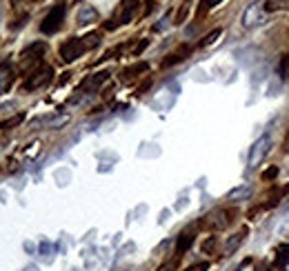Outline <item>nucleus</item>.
<instances>
[{
	"mask_svg": "<svg viewBox=\"0 0 289 271\" xmlns=\"http://www.w3.org/2000/svg\"><path fill=\"white\" fill-rule=\"evenodd\" d=\"M158 271H174V262H165L163 267H158Z\"/></svg>",
	"mask_w": 289,
	"mask_h": 271,
	"instance_id": "nucleus-27",
	"label": "nucleus"
},
{
	"mask_svg": "<svg viewBox=\"0 0 289 271\" xmlns=\"http://www.w3.org/2000/svg\"><path fill=\"white\" fill-rule=\"evenodd\" d=\"M194 238H196V236H194V231H183V234H180V236H178V242H176V254L183 256L187 249L194 245Z\"/></svg>",
	"mask_w": 289,
	"mask_h": 271,
	"instance_id": "nucleus-9",
	"label": "nucleus"
},
{
	"mask_svg": "<svg viewBox=\"0 0 289 271\" xmlns=\"http://www.w3.org/2000/svg\"><path fill=\"white\" fill-rule=\"evenodd\" d=\"M83 40H85L87 49H93V47H96V45L100 43V33H96V31H93V33H87V36H85Z\"/></svg>",
	"mask_w": 289,
	"mask_h": 271,
	"instance_id": "nucleus-20",
	"label": "nucleus"
},
{
	"mask_svg": "<svg viewBox=\"0 0 289 271\" xmlns=\"http://www.w3.org/2000/svg\"><path fill=\"white\" fill-rule=\"evenodd\" d=\"M85 51H87V45L83 38H69L60 47V58H63L65 63H73V60L80 58Z\"/></svg>",
	"mask_w": 289,
	"mask_h": 271,
	"instance_id": "nucleus-4",
	"label": "nucleus"
},
{
	"mask_svg": "<svg viewBox=\"0 0 289 271\" xmlns=\"http://www.w3.org/2000/svg\"><path fill=\"white\" fill-rule=\"evenodd\" d=\"M45 51H47V45H45V43H33V45H29V47H27V49L23 51L20 60H23L25 67H29V65H33V63H38V60L45 56Z\"/></svg>",
	"mask_w": 289,
	"mask_h": 271,
	"instance_id": "nucleus-6",
	"label": "nucleus"
},
{
	"mask_svg": "<svg viewBox=\"0 0 289 271\" xmlns=\"http://www.w3.org/2000/svg\"><path fill=\"white\" fill-rule=\"evenodd\" d=\"M207 269H209L207 262H198V265H191L189 269H185V271H207Z\"/></svg>",
	"mask_w": 289,
	"mask_h": 271,
	"instance_id": "nucleus-25",
	"label": "nucleus"
},
{
	"mask_svg": "<svg viewBox=\"0 0 289 271\" xmlns=\"http://www.w3.org/2000/svg\"><path fill=\"white\" fill-rule=\"evenodd\" d=\"M63 20H65V5H56V7H53V9L43 18V23H40V31L47 33V36H51V33H56V31L60 29Z\"/></svg>",
	"mask_w": 289,
	"mask_h": 271,
	"instance_id": "nucleus-3",
	"label": "nucleus"
},
{
	"mask_svg": "<svg viewBox=\"0 0 289 271\" xmlns=\"http://www.w3.org/2000/svg\"><path fill=\"white\" fill-rule=\"evenodd\" d=\"M51 76H53L51 67L40 65V67H36V69H31V73L25 78L23 89L25 91H36V89H40V87H47L51 83Z\"/></svg>",
	"mask_w": 289,
	"mask_h": 271,
	"instance_id": "nucleus-1",
	"label": "nucleus"
},
{
	"mask_svg": "<svg viewBox=\"0 0 289 271\" xmlns=\"http://www.w3.org/2000/svg\"><path fill=\"white\" fill-rule=\"evenodd\" d=\"M107 78H109V73H107V71L93 73V76H89V78H87V80H85L83 85H80V89H98V87L103 85V83H105Z\"/></svg>",
	"mask_w": 289,
	"mask_h": 271,
	"instance_id": "nucleus-10",
	"label": "nucleus"
},
{
	"mask_svg": "<svg viewBox=\"0 0 289 271\" xmlns=\"http://www.w3.org/2000/svg\"><path fill=\"white\" fill-rule=\"evenodd\" d=\"M289 5V0H265V9L267 11H276V9H285Z\"/></svg>",
	"mask_w": 289,
	"mask_h": 271,
	"instance_id": "nucleus-18",
	"label": "nucleus"
},
{
	"mask_svg": "<svg viewBox=\"0 0 289 271\" xmlns=\"http://www.w3.org/2000/svg\"><path fill=\"white\" fill-rule=\"evenodd\" d=\"M214 247H216V238H214V236H211L209 240H205V245H203V251H205V254H211V251H214Z\"/></svg>",
	"mask_w": 289,
	"mask_h": 271,
	"instance_id": "nucleus-23",
	"label": "nucleus"
},
{
	"mask_svg": "<svg viewBox=\"0 0 289 271\" xmlns=\"http://www.w3.org/2000/svg\"><path fill=\"white\" fill-rule=\"evenodd\" d=\"M220 3H223V0H203V5H200V13H205V11H209L211 9V7H216V5H220Z\"/></svg>",
	"mask_w": 289,
	"mask_h": 271,
	"instance_id": "nucleus-22",
	"label": "nucleus"
},
{
	"mask_svg": "<svg viewBox=\"0 0 289 271\" xmlns=\"http://www.w3.org/2000/svg\"><path fill=\"white\" fill-rule=\"evenodd\" d=\"M98 20V11L93 7H83L78 11V25H89V23H96Z\"/></svg>",
	"mask_w": 289,
	"mask_h": 271,
	"instance_id": "nucleus-11",
	"label": "nucleus"
},
{
	"mask_svg": "<svg viewBox=\"0 0 289 271\" xmlns=\"http://www.w3.org/2000/svg\"><path fill=\"white\" fill-rule=\"evenodd\" d=\"M13 3H18V0H13Z\"/></svg>",
	"mask_w": 289,
	"mask_h": 271,
	"instance_id": "nucleus-28",
	"label": "nucleus"
},
{
	"mask_svg": "<svg viewBox=\"0 0 289 271\" xmlns=\"http://www.w3.org/2000/svg\"><path fill=\"white\" fill-rule=\"evenodd\" d=\"M278 76L283 80H289V53H285L278 63Z\"/></svg>",
	"mask_w": 289,
	"mask_h": 271,
	"instance_id": "nucleus-16",
	"label": "nucleus"
},
{
	"mask_svg": "<svg viewBox=\"0 0 289 271\" xmlns=\"http://www.w3.org/2000/svg\"><path fill=\"white\" fill-rule=\"evenodd\" d=\"M189 9H191V3H189V0H185V3L180 5L176 18H174V25H183L185 20H187V16H189Z\"/></svg>",
	"mask_w": 289,
	"mask_h": 271,
	"instance_id": "nucleus-14",
	"label": "nucleus"
},
{
	"mask_svg": "<svg viewBox=\"0 0 289 271\" xmlns=\"http://www.w3.org/2000/svg\"><path fill=\"white\" fill-rule=\"evenodd\" d=\"M25 120V113H16V116L13 118H9V120H3V123H0V129L3 131H7V129H13V127H18L20 123H23Z\"/></svg>",
	"mask_w": 289,
	"mask_h": 271,
	"instance_id": "nucleus-15",
	"label": "nucleus"
},
{
	"mask_svg": "<svg viewBox=\"0 0 289 271\" xmlns=\"http://www.w3.org/2000/svg\"><path fill=\"white\" fill-rule=\"evenodd\" d=\"M269 147H272V138L269 136H263V138H258L256 142H254V147H252V151H249V169H256L260 162L265 160V156L267 151H269Z\"/></svg>",
	"mask_w": 289,
	"mask_h": 271,
	"instance_id": "nucleus-5",
	"label": "nucleus"
},
{
	"mask_svg": "<svg viewBox=\"0 0 289 271\" xmlns=\"http://www.w3.org/2000/svg\"><path fill=\"white\" fill-rule=\"evenodd\" d=\"M247 234H249V229H247V227H243V229H240V231H236V234H234L232 238L225 242V256H232L234 251H236V249H238L240 245H243V240L247 238Z\"/></svg>",
	"mask_w": 289,
	"mask_h": 271,
	"instance_id": "nucleus-8",
	"label": "nucleus"
},
{
	"mask_svg": "<svg viewBox=\"0 0 289 271\" xmlns=\"http://www.w3.org/2000/svg\"><path fill=\"white\" fill-rule=\"evenodd\" d=\"M189 53H191V47H189V45H180L176 51H171L169 56H167V58L163 60V67L167 69V67H174V65L183 63L185 58H189Z\"/></svg>",
	"mask_w": 289,
	"mask_h": 271,
	"instance_id": "nucleus-7",
	"label": "nucleus"
},
{
	"mask_svg": "<svg viewBox=\"0 0 289 271\" xmlns=\"http://www.w3.org/2000/svg\"><path fill=\"white\" fill-rule=\"evenodd\" d=\"M145 71H149V65H147V63H138V65H133V67H127V69L123 71V80L138 78L140 73H145Z\"/></svg>",
	"mask_w": 289,
	"mask_h": 271,
	"instance_id": "nucleus-12",
	"label": "nucleus"
},
{
	"mask_svg": "<svg viewBox=\"0 0 289 271\" xmlns=\"http://www.w3.org/2000/svg\"><path fill=\"white\" fill-rule=\"evenodd\" d=\"M252 191H249V187H238V189H234V191L229 193V198L232 200H236V198H247Z\"/></svg>",
	"mask_w": 289,
	"mask_h": 271,
	"instance_id": "nucleus-21",
	"label": "nucleus"
},
{
	"mask_svg": "<svg viewBox=\"0 0 289 271\" xmlns=\"http://www.w3.org/2000/svg\"><path fill=\"white\" fill-rule=\"evenodd\" d=\"M276 265L287 267L289 265V245H278L276 249Z\"/></svg>",
	"mask_w": 289,
	"mask_h": 271,
	"instance_id": "nucleus-13",
	"label": "nucleus"
},
{
	"mask_svg": "<svg viewBox=\"0 0 289 271\" xmlns=\"http://www.w3.org/2000/svg\"><path fill=\"white\" fill-rule=\"evenodd\" d=\"M267 18V9H265V3H252L249 7L245 9L243 18H240V23H243L245 29H254V27L263 25Z\"/></svg>",
	"mask_w": 289,
	"mask_h": 271,
	"instance_id": "nucleus-2",
	"label": "nucleus"
},
{
	"mask_svg": "<svg viewBox=\"0 0 289 271\" xmlns=\"http://www.w3.org/2000/svg\"><path fill=\"white\" fill-rule=\"evenodd\" d=\"M220 36H223V29H214V31L209 33V36H205L203 40H200V47H209V45H214Z\"/></svg>",
	"mask_w": 289,
	"mask_h": 271,
	"instance_id": "nucleus-19",
	"label": "nucleus"
},
{
	"mask_svg": "<svg viewBox=\"0 0 289 271\" xmlns=\"http://www.w3.org/2000/svg\"><path fill=\"white\" fill-rule=\"evenodd\" d=\"M147 45H149V40H143V43H140V45L136 47V49H133V53H136V56H138V53H143V49H145Z\"/></svg>",
	"mask_w": 289,
	"mask_h": 271,
	"instance_id": "nucleus-26",
	"label": "nucleus"
},
{
	"mask_svg": "<svg viewBox=\"0 0 289 271\" xmlns=\"http://www.w3.org/2000/svg\"><path fill=\"white\" fill-rule=\"evenodd\" d=\"M67 123H69V116H53L51 120H47V129H58Z\"/></svg>",
	"mask_w": 289,
	"mask_h": 271,
	"instance_id": "nucleus-17",
	"label": "nucleus"
},
{
	"mask_svg": "<svg viewBox=\"0 0 289 271\" xmlns=\"http://www.w3.org/2000/svg\"><path fill=\"white\" fill-rule=\"evenodd\" d=\"M278 176V167H272V169H267V171L263 173V178L265 180H272V178H276Z\"/></svg>",
	"mask_w": 289,
	"mask_h": 271,
	"instance_id": "nucleus-24",
	"label": "nucleus"
}]
</instances>
